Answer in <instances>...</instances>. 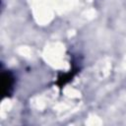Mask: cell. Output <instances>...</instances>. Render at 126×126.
Listing matches in <instances>:
<instances>
[{
    "instance_id": "1",
    "label": "cell",
    "mask_w": 126,
    "mask_h": 126,
    "mask_svg": "<svg viewBox=\"0 0 126 126\" xmlns=\"http://www.w3.org/2000/svg\"><path fill=\"white\" fill-rule=\"evenodd\" d=\"M2 81V92L4 95L10 94L14 86V77L10 72H3L1 76Z\"/></svg>"
},
{
    "instance_id": "2",
    "label": "cell",
    "mask_w": 126,
    "mask_h": 126,
    "mask_svg": "<svg viewBox=\"0 0 126 126\" xmlns=\"http://www.w3.org/2000/svg\"><path fill=\"white\" fill-rule=\"evenodd\" d=\"M75 73H76V71H71V72H70V73H68V74H63V75L59 76L57 84H58L60 87L64 86L66 83H68V82H69V81L74 77Z\"/></svg>"
}]
</instances>
